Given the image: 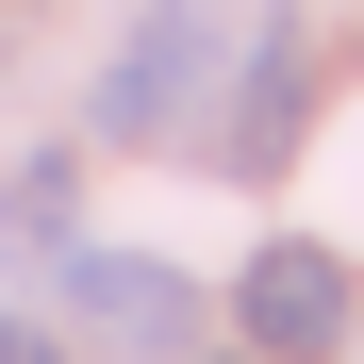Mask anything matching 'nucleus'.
<instances>
[{"label":"nucleus","instance_id":"5","mask_svg":"<svg viewBox=\"0 0 364 364\" xmlns=\"http://www.w3.org/2000/svg\"><path fill=\"white\" fill-rule=\"evenodd\" d=\"M33 249H67V166H17L0 182V265H33Z\"/></svg>","mask_w":364,"mask_h":364},{"label":"nucleus","instance_id":"7","mask_svg":"<svg viewBox=\"0 0 364 364\" xmlns=\"http://www.w3.org/2000/svg\"><path fill=\"white\" fill-rule=\"evenodd\" d=\"M249 364H265V348H249Z\"/></svg>","mask_w":364,"mask_h":364},{"label":"nucleus","instance_id":"2","mask_svg":"<svg viewBox=\"0 0 364 364\" xmlns=\"http://www.w3.org/2000/svg\"><path fill=\"white\" fill-rule=\"evenodd\" d=\"M298 133H315V17H265L249 67H232V116H215V166L232 182H282Z\"/></svg>","mask_w":364,"mask_h":364},{"label":"nucleus","instance_id":"4","mask_svg":"<svg viewBox=\"0 0 364 364\" xmlns=\"http://www.w3.org/2000/svg\"><path fill=\"white\" fill-rule=\"evenodd\" d=\"M67 315H83L100 348L166 364L182 331H199V282H182V265H149V249H67Z\"/></svg>","mask_w":364,"mask_h":364},{"label":"nucleus","instance_id":"3","mask_svg":"<svg viewBox=\"0 0 364 364\" xmlns=\"http://www.w3.org/2000/svg\"><path fill=\"white\" fill-rule=\"evenodd\" d=\"M232 315H249V348H265V364H331V348H348V249H315V232L249 249Z\"/></svg>","mask_w":364,"mask_h":364},{"label":"nucleus","instance_id":"1","mask_svg":"<svg viewBox=\"0 0 364 364\" xmlns=\"http://www.w3.org/2000/svg\"><path fill=\"white\" fill-rule=\"evenodd\" d=\"M215 67H232V17H215V0H149L133 50L100 67V149H166L182 116L215 100Z\"/></svg>","mask_w":364,"mask_h":364},{"label":"nucleus","instance_id":"6","mask_svg":"<svg viewBox=\"0 0 364 364\" xmlns=\"http://www.w3.org/2000/svg\"><path fill=\"white\" fill-rule=\"evenodd\" d=\"M0 364H67V348H50V331H33V315H0Z\"/></svg>","mask_w":364,"mask_h":364}]
</instances>
